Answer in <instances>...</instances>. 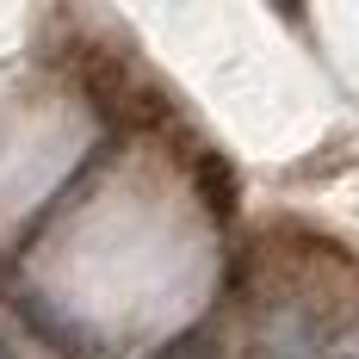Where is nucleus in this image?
<instances>
[{
	"label": "nucleus",
	"mask_w": 359,
	"mask_h": 359,
	"mask_svg": "<svg viewBox=\"0 0 359 359\" xmlns=\"http://www.w3.org/2000/svg\"><path fill=\"white\" fill-rule=\"evenodd\" d=\"M260 353L266 359H316L323 353V328L310 323L297 304H279L266 316V328H260Z\"/></svg>",
	"instance_id": "obj_1"
},
{
	"label": "nucleus",
	"mask_w": 359,
	"mask_h": 359,
	"mask_svg": "<svg viewBox=\"0 0 359 359\" xmlns=\"http://www.w3.org/2000/svg\"><path fill=\"white\" fill-rule=\"evenodd\" d=\"M211 347H217V334H211V328H192V334H180V341H168V347H161L155 359H217Z\"/></svg>",
	"instance_id": "obj_2"
},
{
	"label": "nucleus",
	"mask_w": 359,
	"mask_h": 359,
	"mask_svg": "<svg viewBox=\"0 0 359 359\" xmlns=\"http://www.w3.org/2000/svg\"><path fill=\"white\" fill-rule=\"evenodd\" d=\"M316 359H359V316L347 328H334V334H323V353Z\"/></svg>",
	"instance_id": "obj_3"
}]
</instances>
